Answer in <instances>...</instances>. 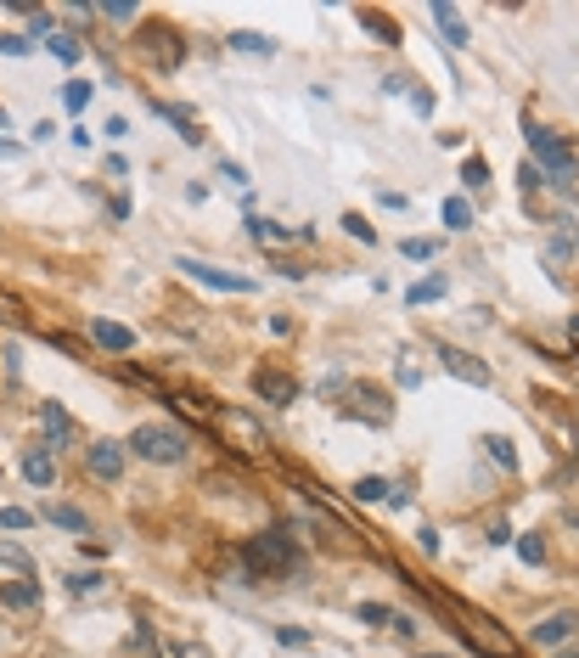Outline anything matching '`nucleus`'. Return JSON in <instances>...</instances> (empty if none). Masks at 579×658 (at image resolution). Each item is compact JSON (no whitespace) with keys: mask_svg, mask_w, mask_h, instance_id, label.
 I'll list each match as a JSON object with an SVG mask.
<instances>
[{"mask_svg":"<svg viewBox=\"0 0 579 658\" xmlns=\"http://www.w3.org/2000/svg\"><path fill=\"white\" fill-rule=\"evenodd\" d=\"M518 557H523V563H540V557H546V540H540V535H523V540H518Z\"/></svg>","mask_w":579,"mask_h":658,"instance_id":"obj_34","label":"nucleus"},{"mask_svg":"<svg viewBox=\"0 0 579 658\" xmlns=\"http://www.w3.org/2000/svg\"><path fill=\"white\" fill-rule=\"evenodd\" d=\"M169 658H214L203 642H175V647H169Z\"/></svg>","mask_w":579,"mask_h":658,"instance_id":"obj_37","label":"nucleus"},{"mask_svg":"<svg viewBox=\"0 0 579 658\" xmlns=\"http://www.w3.org/2000/svg\"><path fill=\"white\" fill-rule=\"evenodd\" d=\"M180 270L197 276L203 287H220V293H253L248 276H237V270H214V265H203V259H180Z\"/></svg>","mask_w":579,"mask_h":658,"instance_id":"obj_10","label":"nucleus"},{"mask_svg":"<svg viewBox=\"0 0 579 658\" xmlns=\"http://www.w3.org/2000/svg\"><path fill=\"white\" fill-rule=\"evenodd\" d=\"M574 338H579V315H574Z\"/></svg>","mask_w":579,"mask_h":658,"instance_id":"obj_44","label":"nucleus"},{"mask_svg":"<svg viewBox=\"0 0 579 658\" xmlns=\"http://www.w3.org/2000/svg\"><path fill=\"white\" fill-rule=\"evenodd\" d=\"M39 422H46V439H51V451H62V444L74 439V417L57 406V399H46V406H39Z\"/></svg>","mask_w":579,"mask_h":658,"instance_id":"obj_13","label":"nucleus"},{"mask_svg":"<svg viewBox=\"0 0 579 658\" xmlns=\"http://www.w3.org/2000/svg\"><path fill=\"white\" fill-rule=\"evenodd\" d=\"M349 399H355V406H349V411H355V417H360V411H366V422H377V428H382V422H389V417H394V406H389V399H382V389H372V383H360V389H355Z\"/></svg>","mask_w":579,"mask_h":658,"instance_id":"obj_12","label":"nucleus"},{"mask_svg":"<svg viewBox=\"0 0 579 658\" xmlns=\"http://www.w3.org/2000/svg\"><path fill=\"white\" fill-rule=\"evenodd\" d=\"M23 478L34 484V490H51V484H57V461H51V451H29V456H23Z\"/></svg>","mask_w":579,"mask_h":658,"instance_id":"obj_16","label":"nucleus"},{"mask_svg":"<svg viewBox=\"0 0 579 658\" xmlns=\"http://www.w3.org/2000/svg\"><path fill=\"white\" fill-rule=\"evenodd\" d=\"M34 513H23V506H0V529H29Z\"/></svg>","mask_w":579,"mask_h":658,"instance_id":"obj_33","label":"nucleus"},{"mask_svg":"<svg viewBox=\"0 0 579 658\" xmlns=\"http://www.w3.org/2000/svg\"><path fill=\"white\" fill-rule=\"evenodd\" d=\"M242 563H248L253 580H276V575H293L304 557H298L293 535H282V529H265V535H253V540L242 546Z\"/></svg>","mask_w":579,"mask_h":658,"instance_id":"obj_2","label":"nucleus"},{"mask_svg":"<svg viewBox=\"0 0 579 658\" xmlns=\"http://www.w3.org/2000/svg\"><path fill=\"white\" fill-rule=\"evenodd\" d=\"M394 372H399V383H405V389H422V372H417V366H405V360H399Z\"/></svg>","mask_w":579,"mask_h":658,"instance_id":"obj_39","label":"nucleus"},{"mask_svg":"<svg viewBox=\"0 0 579 658\" xmlns=\"http://www.w3.org/2000/svg\"><path fill=\"white\" fill-rule=\"evenodd\" d=\"M461 180L473 186V192H478V186H489V163H484V158H467V163H461Z\"/></svg>","mask_w":579,"mask_h":658,"instance_id":"obj_27","label":"nucleus"},{"mask_svg":"<svg viewBox=\"0 0 579 658\" xmlns=\"http://www.w3.org/2000/svg\"><path fill=\"white\" fill-rule=\"evenodd\" d=\"M0 602H6V608H34L39 602V585L34 580H6V585H0Z\"/></svg>","mask_w":579,"mask_h":658,"instance_id":"obj_18","label":"nucleus"},{"mask_svg":"<svg viewBox=\"0 0 579 658\" xmlns=\"http://www.w3.org/2000/svg\"><path fill=\"white\" fill-rule=\"evenodd\" d=\"M130 451L141 461L175 467V461H186V428H169V422H141V428L130 434Z\"/></svg>","mask_w":579,"mask_h":658,"instance_id":"obj_4","label":"nucleus"},{"mask_svg":"<svg viewBox=\"0 0 579 658\" xmlns=\"http://www.w3.org/2000/svg\"><path fill=\"white\" fill-rule=\"evenodd\" d=\"M439 220H444L450 231H473V208H467V197H444Z\"/></svg>","mask_w":579,"mask_h":658,"instance_id":"obj_21","label":"nucleus"},{"mask_svg":"<svg viewBox=\"0 0 579 658\" xmlns=\"http://www.w3.org/2000/svg\"><path fill=\"white\" fill-rule=\"evenodd\" d=\"M434 23L450 34V46H456V51L467 46V23H461V12H456V6H434Z\"/></svg>","mask_w":579,"mask_h":658,"instance_id":"obj_19","label":"nucleus"},{"mask_svg":"<svg viewBox=\"0 0 579 658\" xmlns=\"http://www.w3.org/2000/svg\"><path fill=\"white\" fill-rule=\"evenodd\" d=\"M231 51H248V57H270V51H276V39H265V34L242 29V34H231Z\"/></svg>","mask_w":579,"mask_h":658,"instance_id":"obj_22","label":"nucleus"},{"mask_svg":"<svg viewBox=\"0 0 579 658\" xmlns=\"http://www.w3.org/2000/svg\"><path fill=\"white\" fill-rule=\"evenodd\" d=\"M484 456L496 461V467H506V473L518 467V451H512V439H484Z\"/></svg>","mask_w":579,"mask_h":658,"instance_id":"obj_24","label":"nucleus"},{"mask_svg":"<svg viewBox=\"0 0 579 658\" xmlns=\"http://www.w3.org/2000/svg\"><path fill=\"white\" fill-rule=\"evenodd\" d=\"M355 613H360L366 625H394V608H382V602H360Z\"/></svg>","mask_w":579,"mask_h":658,"instance_id":"obj_28","label":"nucleus"},{"mask_svg":"<svg viewBox=\"0 0 579 658\" xmlns=\"http://www.w3.org/2000/svg\"><path fill=\"white\" fill-rule=\"evenodd\" d=\"M355 23H360V29H372V34L382 39V46H399V23H394L389 12H377V6H360V12H355Z\"/></svg>","mask_w":579,"mask_h":658,"instance_id":"obj_14","label":"nucleus"},{"mask_svg":"<svg viewBox=\"0 0 579 658\" xmlns=\"http://www.w3.org/2000/svg\"><path fill=\"white\" fill-rule=\"evenodd\" d=\"M253 389H259L270 406H293V399H298V377L282 372V366H259V372H253Z\"/></svg>","mask_w":579,"mask_h":658,"instance_id":"obj_9","label":"nucleus"},{"mask_svg":"<svg viewBox=\"0 0 579 658\" xmlns=\"http://www.w3.org/2000/svg\"><path fill=\"white\" fill-rule=\"evenodd\" d=\"M208 428L225 439V451H237V456H265L270 451V434H265V422L259 417H248L237 406H225V411H208Z\"/></svg>","mask_w":579,"mask_h":658,"instance_id":"obj_3","label":"nucleus"},{"mask_svg":"<svg viewBox=\"0 0 579 658\" xmlns=\"http://www.w3.org/2000/svg\"><path fill=\"white\" fill-rule=\"evenodd\" d=\"M101 585H107L101 575H74V580H68V591H74V597H96Z\"/></svg>","mask_w":579,"mask_h":658,"instance_id":"obj_30","label":"nucleus"},{"mask_svg":"<svg viewBox=\"0 0 579 658\" xmlns=\"http://www.w3.org/2000/svg\"><path fill=\"white\" fill-rule=\"evenodd\" d=\"M220 175H225V180H237V186H248V169H242V163H220Z\"/></svg>","mask_w":579,"mask_h":658,"instance_id":"obj_42","label":"nucleus"},{"mask_svg":"<svg viewBox=\"0 0 579 658\" xmlns=\"http://www.w3.org/2000/svg\"><path fill=\"white\" fill-rule=\"evenodd\" d=\"M46 51L62 57V62H79V57H84V46H79L74 34H46Z\"/></svg>","mask_w":579,"mask_h":658,"instance_id":"obj_23","label":"nucleus"},{"mask_svg":"<svg viewBox=\"0 0 579 658\" xmlns=\"http://www.w3.org/2000/svg\"><path fill=\"white\" fill-rule=\"evenodd\" d=\"M343 231H349V237H360V242H377V231L360 220V215H343Z\"/></svg>","mask_w":579,"mask_h":658,"instance_id":"obj_35","label":"nucleus"},{"mask_svg":"<svg viewBox=\"0 0 579 658\" xmlns=\"http://www.w3.org/2000/svg\"><path fill=\"white\" fill-rule=\"evenodd\" d=\"M0 51H6V57H29L34 46H29V39H23V34H0Z\"/></svg>","mask_w":579,"mask_h":658,"instance_id":"obj_36","label":"nucleus"},{"mask_svg":"<svg viewBox=\"0 0 579 658\" xmlns=\"http://www.w3.org/2000/svg\"><path fill=\"white\" fill-rule=\"evenodd\" d=\"M91 338H96L101 349H113V355L136 349V332H130V327H118V321H91Z\"/></svg>","mask_w":579,"mask_h":658,"instance_id":"obj_15","label":"nucleus"},{"mask_svg":"<svg viewBox=\"0 0 579 658\" xmlns=\"http://www.w3.org/2000/svg\"><path fill=\"white\" fill-rule=\"evenodd\" d=\"M248 231H253L259 242H282V237H287V231L276 225V220H248Z\"/></svg>","mask_w":579,"mask_h":658,"instance_id":"obj_31","label":"nucleus"},{"mask_svg":"<svg viewBox=\"0 0 579 658\" xmlns=\"http://www.w3.org/2000/svg\"><path fill=\"white\" fill-rule=\"evenodd\" d=\"M574 630H579V613H574V608H557L551 619L534 625V642H540V647H557V642H568Z\"/></svg>","mask_w":579,"mask_h":658,"instance_id":"obj_11","label":"nucleus"},{"mask_svg":"<svg viewBox=\"0 0 579 658\" xmlns=\"http://www.w3.org/2000/svg\"><path fill=\"white\" fill-rule=\"evenodd\" d=\"M84 473L101 478V484H118L124 478V444L118 439H96L91 451H84Z\"/></svg>","mask_w":579,"mask_h":658,"instance_id":"obj_7","label":"nucleus"},{"mask_svg":"<svg viewBox=\"0 0 579 658\" xmlns=\"http://www.w3.org/2000/svg\"><path fill=\"white\" fill-rule=\"evenodd\" d=\"M434 253H439L434 237H411V242H405V259H434Z\"/></svg>","mask_w":579,"mask_h":658,"instance_id":"obj_32","label":"nucleus"},{"mask_svg":"<svg viewBox=\"0 0 579 658\" xmlns=\"http://www.w3.org/2000/svg\"><path fill=\"white\" fill-rule=\"evenodd\" d=\"M427 658H439V653H427Z\"/></svg>","mask_w":579,"mask_h":658,"instance_id":"obj_45","label":"nucleus"},{"mask_svg":"<svg viewBox=\"0 0 579 658\" xmlns=\"http://www.w3.org/2000/svg\"><path fill=\"white\" fill-rule=\"evenodd\" d=\"M141 57L153 62V68H180L186 46L175 39V29H163V23H146V34H141Z\"/></svg>","mask_w":579,"mask_h":658,"instance_id":"obj_6","label":"nucleus"},{"mask_svg":"<svg viewBox=\"0 0 579 658\" xmlns=\"http://www.w3.org/2000/svg\"><path fill=\"white\" fill-rule=\"evenodd\" d=\"M382 91H394V96H405V91H411V79H405V74H389V79H382Z\"/></svg>","mask_w":579,"mask_h":658,"instance_id":"obj_40","label":"nucleus"},{"mask_svg":"<svg viewBox=\"0 0 579 658\" xmlns=\"http://www.w3.org/2000/svg\"><path fill=\"white\" fill-rule=\"evenodd\" d=\"M46 523H57V529H74V535H84V529H91V518H84L79 506H68V501H51V506H46Z\"/></svg>","mask_w":579,"mask_h":658,"instance_id":"obj_17","label":"nucleus"},{"mask_svg":"<svg viewBox=\"0 0 579 658\" xmlns=\"http://www.w3.org/2000/svg\"><path fill=\"white\" fill-rule=\"evenodd\" d=\"M62 101H68V113H84V108H91V84H84V79H68Z\"/></svg>","mask_w":579,"mask_h":658,"instance_id":"obj_26","label":"nucleus"},{"mask_svg":"<svg viewBox=\"0 0 579 658\" xmlns=\"http://www.w3.org/2000/svg\"><path fill=\"white\" fill-rule=\"evenodd\" d=\"M439 366H444L450 377H461V383H473V389H484L489 377H496V372H489L478 355H467V349H450V344L439 349Z\"/></svg>","mask_w":579,"mask_h":658,"instance_id":"obj_8","label":"nucleus"},{"mask_svg":"<svg viewBox=\"0 0 579 658\" xmlns=\"http://www.w3.org/2000/svg\"><path fill=\"white\" fill-rule=\"evenodd\" d=\"M444 293H450V282H444V276H427V282L405 287V304H434V299H444Z\"/></svg>","mask_w":579,"mask_h":658,"instance_id":"obj_20","label":"nucleus"},{"mask_svg":"<svg viewBox=\"0 0 579 658\" xmlns=\"http://www.w3.org/2000/svg\"><path fill=\"white\" fill-rule=\"evenodd\" d=\"M389 490H394L389 478H360L355 484V501H389Z\"/></svg>","mask_w":579,"mask_h":658,"instance_id":"obj_25","label":"nucleus"},{"mask_svg":"<svg viewBox=\"0 0 579 658\" xmlns=\"http://www.w3.org/2000/svg\"><path fill=\"white\" fill-rule=\"evenodd\" d=\"M101 17H113V23H130L136 6H101Z\"/></svg>","mask_w":579,"mask_h":658,"instance_id":"obj_41","label":"nucleus"},{"mask_svg":"<svg viewBox=\"0 0 579 658\" xmlns=\"http://www.w3.org/2000/svg\"><path fill=\"white\" fill-rule=\"evenodd\" d=\"M276 636H282V647H310V630H298V625H282Z\"/></svg>","mask_w":579,"mask_h":658,"instance_id":"obj_38","label":"nucleus"},{"mask_svg":"<svg viewBox=\"0 0 579 658\" xmlns=\"http://www.w3.org/2000/svg\"><path fill=\"white\" fill-rule=\"evenodd\" d=\"M0 563H6V568H17V575H29V551H17V546H6V540H0Z\"/></svg>","mask_w":579,"mask_h":658,"instance_id":"obj_29","label":"nucleus"},{"mask_svg":"<svg viewBox=\"0 0 579 658\" xmlns=\"http://www.w3.org/2000/svg\"><path fill=\"white\" fill-rule=\"evenodd\" d=\"M529 153L534 158H540V169H546V175L557 180V186H568L574 175H579V163H574V146L563 141V136H557V130H546V124H529Z\"/></svg>","mask_w":579,"mask_h":658,"instance_id":"obj_5","label":"nucleus"},{"mask_svg":"<svg viewBox=\"0 0 579 658\" xmlns=\"http://www.w3.org/2000/svg\"><path fill=\"white\" fill-rule=\"evenodd\" d=\"M0 153H17V146H12V141H0Z\"/></svg>","mask_w":579,"mask_h":658,"instance_id":"obj_43","label":"nucleus"},{"mask_svg":"<svg viewBox=\"0 0 579 658\" xmlns=\"http://www.w3.org/2000/svg\"><path fill=\"white\" fill-rule=\"evenodd\" d=\"M427 597H434L444 613H450V619H456V630L467 636V642H473L478 647V658H523V647L518 642H512V636L496 625V619H484V613L478 608H467L461 597H439V591H427Z\"/></svg>","mask_w":579,"mask_h":658,"instance_id":"obj_1","label":"nucleus"}]
</instances>
